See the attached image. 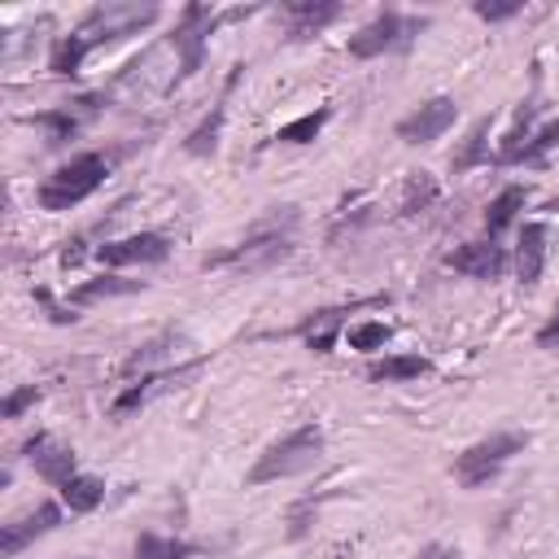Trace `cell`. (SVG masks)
<instances>
[{
	"mask_svg": "<svg viewBox=\"0 0 559 559\" xmlns=\"http://www.w3.org/2000/svg\"><path fill=\"white\" fill-rule=\"evenodd\" d=\"M293 236H297V210L284 205V214L275 210L266 223H258L240 245L205 258V266H236V271H271L293 253Z\"/></svg>",
	"mask_w": 559,
	"mask_h": 559,
	"instance_id": "obj_1",
	"label": "cell"
},
{
	"mask_svg": "<svg viewBox=\"0 0 559 559\" xmlns=\"http://www.w3.org/2000/svg\"><path fill=\"white\" fill-rule=\"evenodd\" d=\"M319 454H323V428L319 424H301V428H293L288 437H280V441H271L262 454H258V463L249 467V485H271V480H288V476H297V472H310L314 463H319Z\"/></svg>",
	"mask_w": 559,
	"mask_h": 559,
	"instance_id": "obj_2",
	"label": "cell"
},
{
	"mask_svg": "<svg viewBox=\"0 0 559 559\" xmlns=\"http://www.w3.org/2000/svg\"><path fill=\"white\" fill-rule=\"evenodd\" d=\"M105 175H109V162L100 153H79L39 183V205L44 210H70V205L87 201L105 183Z\"/></svg>",
	"mask_w": 559,
	"mask_h": 559,
	"instance_id": "obj_3",
	"label": "cell"
},
{
	"mask_svg": "<svg viewBox=\"0 0 559 559\" xmlns=\"http://www.w3.org/2000/svg\"><path fill=\"white\" fill-rule=\"evenodd\" d=\"M528 445V432H493L476 445H467L459 459H454V476L463 489H480L485 480H493L520 450Z\"/></svg>",
	"mask_w": 559,
	"mask_h": 559,
	"instance_id": "obj_4",
	"label": "cell"
},
{
	"mask_svg": "<svg viewBox=\"0 0 559 559\" xmlns=\"http://www.w3.org/2000/svg\"><path fill=\"white\" fill-rule=\"evenodd\" d=\"M424 26H428V17H406V13H397V9H384V13L371 17L362 31L349 35V57L371 61V57L397 52V48H406Z\"/></svg>",
	"mask_w": 559,
	"mask_h": 559,
	"instance_id": "obj_5",
	"label": "cell"
},
{
	"mask_svg": "<svg viewBox=\"0 0 559 559\" xmlns=\"http://www.w3.org/2000/svg\"><path fill=\"white\" fill-rule=\"evenodd\" d=\"M148 22H157V4H96L83 17V31L79 35L96 48V44H114V39L140 35Z\"/></svg>",
	"mask_w": 559,
	"mask_h": 559,
	"instance_id": "obj_6",
	"label": "cell"
},
{
	"mask_svg": "<svg viewBox=\"0 0 559 559\" xmlns=\"http://www.w3.org/2000/svg\"><path fill=\"white\" fill-rule=\"evenodd\" d=\"M218 26V13H210L205 4H188L183 9V17H179V26H175V44H179V74H175V83H183V79H192L197 74V66H201V52H205V39H210V31Z\"/></svg>",
	"mask_w": 559,
	"mask_h": 559,
	"instance_id": "obj_7",
	"label": "cell"
},
{
	"mask_svg": "<svg viewBox=\"0 0 559 559\" xmlns=\"http://www.w3.org/2000/svg\"><path fill=\"white\" fill-rule=\"evenodd\" d=\"M454 118H459L454 96H432V100H424L415 114H406V118L397 122V140H406V144H428V140H437V135H445V131L454 127Z\"/></svg>",
	"mask_w": 559,
	"mask_h": 559,
	"instance_id": "obj_8",
	"label": "cell"
},
{
	"mask_svg": "<svg viewBox=\"0 0 559 559\" xmlns=\"http://www.w3.org/2000/svg\"><path fill=\"white\" fill-rule=\"evenodd\" d=\"M170 253V240L162 231H135V236H122V240H105L96 249V258L105 266H131V262H166Z\"/></svg>",
	"mask_w": 559,
	"mask_h": 559,
	"instance_id": "obj_9",
	"label": "cell"
},
{
	"mask_svg": "<svg viewBox=\"0 0 559 559\" xmlns=\"http://www.w3.org/2000/svg\"><path fill=\"white\" fill-rule=\"evenodd\" d=\"M22 454H26V463H31L48 485H66L70 476H79V472H74V450L61 445L52 432H35V437L22 445Z\"/></svg>",
	"mask_w": 559,
	"mask_h": 559,
	"instance_id": "obj_10",
	"label": "cell"
},
{
	"mask_svg": "<svg viewBox=\"0 0 559 559\" xmlns=\"http://www.w3.org/2000/svg\"><path fill=\"white\" fill-rule=\"evenodd\" d=\"M454 271H463V275H472V280H498L502 271H507V249L498 245V240H467V245H459L450 258H445Z\"/></svg>",
	"mask_w": 559,
	"mask_h": 559,
	"instance_id": "obj_11",
	"label": "cell"
},
{
	"mask_svg": "<svg viewBox=\"0 0 559 559\" xmlns=\"http://www.w3.org/2000/svg\"><path fill=\"white\" fill-rule=\"evenodd\" d=\"M61 524V507L57 502H39L31 515H22V520H13V524H4V533H0V550L13 559V555H22L35 537H44V533H52Z\"/></svg>",
	"mask_w": 559,
	"mask_h": 559,
	"instance_id": "obj_12",
	"label": "cell"
},
{
	"mask_svg": "<svg viewBox=\"0 0 559 559\" xmlns=\"http://www.w3.org/2000/svg\"><path fill=\"white\" fill-rule=\"evenodd\" d=\"M542 266H546V223H524V231H520V249H515L520 284L533 288V284L542 280Z\"/></svg>",
	"mask_w": 559,
	"mask_h": 559,
	"instance_id": "obj_13",
	"label": "cell"
},
{
	"mask_svg": "<svg viewBox=\"0 0 559 559\" xmlns=\"http://www.w3.org/2000/svg\"><path fill=\"white\" fill-rule=\"evenodd\" d=\"M284 13L293 17V39H306V35H314L319 26L336 22V17H341V4H336V0H288Z\"/></svg>",
	"mask_w": 559,
	"mask_h": 559,
	"instance_id": "obj_14",
	"label": "cell"
},
{
	"mask_svg": "<svg viewBox=\"0 0 559 559\" xmlns=\"http://www.w3.org/2000/svg\"><path fill=\"white\" fill-rule=\"evenodd\" d=\"M240 70H245V66H236V70L227 74V83H236V79H240ZM227 92H231V87H227ZM227 92H223V100L214 105V114H210V118H201V122L192 127V135L183 140V148H188L192 157H210V153L218 148V131H223V118H227Z\"/></svg>",
	"mask_w": 559,
	"mask_h": 559,
	"instance_id": "obj_15",
	"label": "cell"
},
{
	"mask_svg": "<svg viewBox=\"0 0 559 559\" xmlns=\"http://www.w3.org/2000/svg\"><path fill=\"white\" fill-rule=\"evenodd\" d=\"M524 201H528V188H524V183H507V188L489 201V210H485V236L498 240V236L515 223V214L524 210Z\"/></svg>",
	"mask_w": 559,
	"mask_h": 559,
	"instance_id": "obj_16",
	"label": "cell"
},
{
	"mask_svg": "<svg viewBox=\"0 0 559 559\" xmlns=\"http://www.w3.org/2000/svg\"><path fill=\"white\" fill-rule=\"evenodd\" d=\"M428 371H432V362H428L424 354H389V358H380V362L367 367V380L393 384V380H419V376H428Z\"/></svg>",
	"mask_w": 559,
	"mask_h": 559,
	"instance_id": "obj_17",
	"label": "cell"
},
{
	"mask_svg": "<svg viewBox=\"0 0 559 559\" xmlns=\"http://www.w3.org/2000/svg\"><path fill=\"white\" fill-rule=\"evenodd\" d=\"M61 489V502L74 511V515H87V511H96L100 502H105V485L96 480V476H70L66 485H57Z\"/></svg>",
	"mask_w": 559,
	"mask_h": 559,
	"instance_id": "obj_18",
	"label": "cell"
},
{
	"mask_svg": "<svg viewBox=\"0 0 559 559\" xmlns=\"http://www.w3.org/2000/svg\"><path fill=\"white\" fill-rule=\"evenodd\" d=\"M87 39L74 31V35H61L57 44H52V57H48V70L57 74V79H74L79 70H83V57H87Z\"/></svg>",
	"mask_w": 559,
	"mask_h": 559,
	"instance_id": "obj_19",
	"label": "cell"
},
{
	"mask_svg": "<svg viewBox=\"0 0 559 559\" xmlns=\"http://www.w3.org/2000/svg\"><path fill=\"white\" fill-rule=\"evenodd\" d=\"M144 280H122V275H96V280H83L70 301L74 306H87V301H100V297H122V293H140Z\"/></svg>",
	"mask_w": 559,
	"mask_h": 559,
	"instance_id": "obj_20",
	"label": "cell"
},
{
	"mask_svg": "<svg viewBox=\"0 0 559 559\" xmlns=\"http://www.w3.org/2000/svg\"><path fill=\"white\" fill-rule=\"evenodd\" d=\"M328 118H332V109H328V105H323V109H314V114H301V118L284 122V127L275 131V140H284V144H310V140L328 127Z\"/></svg>",
	"mask_w": 559,
	"mask_h": 559,
	"instance_id": "obj_21",
	"label": "cell"
},
{
	"mask_svg": "<svg viewBox=\"0 0 559 559\" xmlns=\"http://www.w3.org/2000/svg\"><path fill=\"white\" fill-rule=\"evenodd\" d=\"M485 135H489V118H476L472 131H467V140H463V148L450 153V170H454V175H459V170H472V166L485 162Z\"/></svg>",
	"mask_w": 559,
	"mask_h": 559,
	"instance_id": "obj_22",
	"label": "cell"
},
{
	"mask_svg": "<svg viewBox=\"0 0 559 559\" xmlns=\"http://www.w3.org/2000/svg\"><path fill=\"white\" fill-rule=\"evenodd\" d=\"M197 555V546L175 542V537H157V533H140L135 537V559H188Z\"/></svg>",
	"mask_w": 559,
	"mask_h": 559,
	"instance_id": "obj_23",
	"label": "cell"
},
{
	"mask_svg": "<svg viewBox=\"0 0 559 559\" xmlns=\"http://www.w3.org/2000/svg\"><path fill=\"white\" fill-rule=\"evenodd\" d=\"M537 118V96H528L520 109H515V122H511V131L502 135V148H498V162H511L520 148H524V135H528V122Z\"/></svg>",
	"mask_w": 559,
	"mask_h": 559,
	"instance_id": "obj_24",
	"label": "cell"
},
{
	"mask_svg": "<svg viewBox=\"0 0 559 559\" xmlns=\"http://www.w3.org/2000/svg\"><path fill=\"white\" fill-rule=\"evenodd\" d=\"M31 122L48 131V144H66V140L79 131V118H74L70 109H48V114H35Z\"/></svg>",
	"mask_w": 559,
	"mask_h": 559,
	"instance_id": "obj_25",
	"label": "cell"
},
{
	"mask_svg": "<svg viewBox=\"0 0 559 559\" xmlns=\"http://www.w3.org/2000/svg\"><path fill=\"white\" fill-rule=\"evenodd\" d=\"M341 314H345V310H319V314L310 319V328H306V341H310V349H319V354H328V349H332V336H336V323H341Z\"/></svg>",
	"mask_w": 559,
	"mask_h": 559,
	"instance_id": "obj_26",
	"label": "cell"
},
{
	"mask_svg": "<svg viewBox=\"0 0 559 559\" xmlns=\"http://www.w3.org/2000/svg\"><path fill=\"white\" fill-rule=\"evenodd\" d=\"M432 197H437V179L424 175V170H415L411 183H406V201H402V210H406V214H419V210H428Z\"/></svg>",
	"mask_w": 559,
	"mask_h": 559,
	"instance_id": "obj_27",
	"label": "cell"
},
{
	"mask_svg": "<svg viewBox=\"0 0 559 559\" xmlns=\"http://www.w3.org/2000/svg\"><path fill=\"white\" fill-rule=\"evenodd\" d=\"M389 336H393V328H389V323L367 319V323H354V328H349V349H380Z\"/></svg>",
	"mask_w": 559,
	"mask_h": 559,
	"instance_id": "obj_28",
	"label": "cell"
},
{
	"mask_svg": "<svg viewBox=\"0 0 559 559\" xmlns=\"http://www.w3.org/2000/svg\"><path fill=\"white\" fill-rule=\"evenodd\" d=\"M555 144H559V122H550V127H542L533 140H524V148H520L511 162H542V157H546Z\"/></svg>",
	"mask_w": 559,
	"mask_h": 559,
	"instance_id": "obj_29",
	"label": "cell"
},
{
	"mask_svg": "<svg viewBox=\"0 0 559 559\" xmlns=\"http://www.w3.org/2000/svg\"><path fill=\"white\" fill-rule=\"evenodd\" d=\"M524 4L520 0H476L472 4V13L480 17V22H507V17H515Z\"/></svg>",
	"mask_w": 559,
	"mask_h": 559,
	"instance_id": "obj_30",
	"label": "cell"
},
{
	"mask_svg": "<svg viewBox=\"0 0 559 559\" xmlns=\"http://www.w3.org/2000/svg\"><path fill=\"white\" fill-rule=\"evenodd\" d=\"M35 402H39V389H35V384H22V389H13V393L0 402V415H4V419H17V415H22L26 406H35Z\"/></svg>",
	"mask_w": 559,
	"mask_h": 559,
	"instance_id": "obj_31",
	"label": "cell"
},
{
	"mask_svg": "<svg viewBox=\"0 0 559 559\" xmlns=\"http://www.w3.org/2000/svg\"><path fill=\"white\" fill-rule=\"evenodd\" d=\"M537 345H542V349H555V345H559V306H555V314L537 328Z\"/></svg>",
	"mask_w": 559,
	"mask_h": 559,
	"instance_id": "obj_32",
	"label": "cell"
},
{
	"mask_svg": "<svg viewBox=\"0 0 559 559\" xmlns=\"http://www.w3.org/2000/svg\"><path fill=\"white\" fill-rule=\"evenodd\" d=\"M441 559H459V555H454V550H445V555H441Z\"/></svg>",
	"mask_w": 559,
	"mask_h": 559,
	"instance_id": "obj_33",
	"label": "cell"
}]
</instances>
